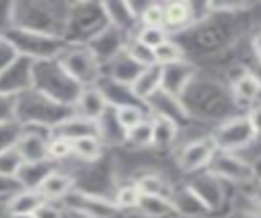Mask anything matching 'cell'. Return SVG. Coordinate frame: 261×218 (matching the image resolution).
Masks as SVG:
<instances>
[{
    "instance_id": "1",
    "label": "cell",
    "mask_w": 261,
    "mask_h": 218,
    "mask_svg": "<svg viewBox=\"0 0 261 218\" xmlns=\"http://www.w3.org/2000/svg\"><path fill=\"white\" fill-rule=\"evenodd\" d=\"M69 2L21 0L10 5V26L63 38Z\"/></svg>"
},
{
    "instance_id": "2",
    "label": "cell",
    "mask_w": 261,
    "mask_h": 218,
    "mask_svg": "<svg viewBox=\"0 0 261 218\" xmlns=\"http://www.w3.org/2000/svg\"><path fill=\"white\" fill-rule=\"evenodd\" d=\"M32 89L58 103L74 107L84 87L79 86L64 71L58 59H44V61H33Z\"/></svg>"
},
{
    "instance_id": "3",
    "label": "cell",
    "mask_w": 261,
    "mask_h": 218,
    "mask_svg": "<svg viewBox=\"0 0 261 218\" xmlns=\"http://www.w3.org/2000/svg\"><path fill=\"white\" fill-rule=\"evenodd\" d=\"M72 115H76L74 107L51 100L35 89H30L17 97L15 122L20 126H43L53 131L58 125Z\"/></svg>"
},
{
    "instance_id": "4",
    "label": "cell",
    "mask_w": 261,
    "mask_h": 218,
    "mask_svg": "<svg viewBox=\"0 0 261 218\" xmlns=\"http://www.w3.org/2000/svg\"><path fill=\"white\" fill-rule=\"evenodd\" d=\"M109 25L110 23L103 4L69 2L63 40L68 44H83V46H86Z\"/></svg>"
},
{
    "instance_id": "5",
    "label": "cell",
    "mask_w": 261,
    "mask_h": 218,
    "mask_svg": "<svg viewBox=\"0 0 261 218\" xmlns=\"http://www.w3.org/2000/svg\"><path fill=\"white\" fill-rule=\"evenodd\" d=\"M4 36L18 52V56L28 58L32 61L56 59L68 46V43L63 38H58V36H49L15 26L7 28Z\"/></svg>"
},
{
    "instance_id": "6",
    "label": "cell",
    "mask_w": 261,
    "mask_h": 218,
    "mask_svg": "<svg viewBox=\"0 0 261 218\" xmlns=\"http://www.w3.org/2000/svg\"><path fill=\"white\" fill-rule=\"evenodd\" d=\"M181 102L188 112L194 107L199 114L212 118L228 115L230 105H237L235 100H230L228 95L223 94L220 86L212 84V82H197L196 79L184 90Z\"/></svg>"
},
{
    "instance_id": "7",
    "label": "cell",
    "mask_w": 261,
    "mask_h": 218,
    "mask_svg": "<svg viewBox=\"0 0 261 218\" xmlns=\"http://www.w3.org/2000/svg\"><path fill=\"white\" fill-rule=\"evenodd\" d=\"M64 71L83 87H92L102 76L100 63L87 46L83 44H68L58 58Z\"/></svg>"
},
{
    "instance_id": "8",
    "label": "cell",
    "mask_w": 261,
    "mask_h": 218,
    "mask_svg": "<svg viewBox=\"0 0 261 218\" xmlns=\"http://www.w3.org/2000/svg\"><path fill=\"white\" fill-rule=\"evenodd\" d=\"M214 140L219 151L237 153L240 149L248 148L256 140V134L251 128V123L245 115H232L225 118L214 131Z\"/></svg>"
},
{
    "instance_id": "9",
    "label": "cell",
    "mask_w": 261,
    "mask_h": 218,
    "mask_svg": "<svg viewBox=\"0 0 261 218\" xmlns=\"http://www.w3.org/2000/svg\"><path fill=\"white\" fill-rule=\"evenodd\" d=\"M59 202L64 208L87 218H115L120 212L114 200H109L97 194L79 190L76 187Z\"/></svg>"
},
{
    "instance_id": "10",
    "label": "cell",
    "mask_w": 261,
    "mask_h": 218,
    "mask_svg": "<svg viewBox=\"0 0 261 218\" xmlns=\"http://www.w3.org/2000/svg\"><path fill=\"white\" fill-rule=\"evenodd\" d=\"M207 171L219 177L220 180H227L232 184H253L255 182V171L253 164L245 161L235 153L217 151L214 154Z\"/></svg>"
},
{
    "instance_id": "11",
    "label": "cell",
    "mask_w": 261,
    "mask_h": 218,
    "mask_svg": "<svg viewBox=\"0 0 261 218\" xmlns=\"http://www.w3.org/2000/svg\"><path fill=\"white\" fill-rule=\"evenodd\" d=\"M217 151L219 148L215 145L212 134H205V137H200L186 143L177 154L179 169L186 172V174H194V172L207 169L214 154Z\"/></svg>"
},
{
    "instance_id": "12",
    "label": "cell",
    "mask_w": 261,
    "mask_h": 218,
    "mask_svg": "<svg viewBox=\"0 0 261 218\" xmlns=\"http://www.w3.org/2000/svg\"><path fill=\"white\" fill-rule=\"evenodd\" d=\"M51 137L53 131L43 126H21V134L15 148L23 162L48 161V141Z\"/></svg>"
},
{
    "instance_id": "13",
    "label": "cell",
    "mask_w": 261,
    "mask_h": 218,
    "mask_svg": "<svg viewBox=\"0 0 261 218\" xmlns=\"http://www.w3.org/2000/svg\"><path fill=\"white\" fill-rule=\"evenodd\" d=\"M32 59L18 56L17 61L0 72V94L18 97L32 89Z\"/></svg>"
},
{
    "instance_id": "14",
    "label": "cell",
    "mask_w": 261,
    "mask_h": 218,
    "mask_svg": "<svg viewBox=\"0 0 261 218\" xmlns=\"http://www.w3.org/2000/svg\"><path fill=\"white\" fill-rule=\"evenodd\" d=\"M132 36H126L123 32H120L114 25H109L106 30L95 36L92 41H89L86 46L91 49V52L95 56L100 66L107 64L110 59H114L118 52L125 49V44Z\"/></svg>"
},
{
    "instance_id": "15",
    "label": "cell",
    "mask_w": 261,
    "mask_h": 218,
    "mask_svg": "<svg viewBox=\"0 0 261 218\" xmlns=\"http://www.w3.org/2000/svg\"><path fill=\"white\" fill-rule=\"evenodd\" d=\"M191 189L196 192V195L205 204V207L212 212H217L223 205H225V187H223L222 180L219 177H215L208 171H205L204 174H199L197 177H194L191 182L188 184Z\"/></svg>"
},
{
    "instance_id": "16",
    "label": "cell",
    "mask_w": 261,
    "mask_h": 218,
    "mask_svg": "<svg viewBox=\"0 0 261 218\" xmlns=\"http://www.w3.org/2000/svg\"><path fill=\"white\" fill-rule=\"evenodd\" d=\"M197 69L191 63L179 61L174 64L163 66V82L161 89L165 92L181 99L184 90L189 87L191 82L196 79Z\"/></svg>"
},
{
    "instance_id": "17",
    "label": "cell",
    "mask_w": 261,
    "mask_h": 218,
    "mask_svg": "<svg viewBox=\"0 0 261 218\" xmlns=\"http://www.w3.org/2000/svg\"><path fill=\"white\" fill-rule=\"evenodd\" d=\"M169 200L177 215H182L188 218H204L211 213V210L205 207L204 202L197 197L196 192H194L188 184L173 187V189H171Z\"/></svg>"
},
{
    "instance_id": "18",
    "label": "cell",
    "mask_w": 261,
    "mask_h": 218,
    "mask_svg": "<svg viewBox=\"0 0 261 218\" xmlns=\"http://www.w3.org/2000/svg\"><path fill=\"white\" fill-rule=\"evenodd\" d=\"M146 107L151 114H158V115H165L181 126L182 123L189 122V112L186 110L184 103L181 99L165 92L163 89H160L153 97H150L146 102Z\"/></svg>"
},
{
    "instance_id": "19",
    "label": "cell",
    "mask_w": 261,
    "mask_h": 218,
    "mask_svg": "<svg viewBox=\"0 0 261 218\" xmlns=\"http://www.w3.org/2000/svg\"><path fill=\"white\" fill-rule=\"evenodd\" d=\"M143 69L145 67H141L138 63L133 61L125 49L118 52L114 59H110L107 64L100 66L102 76H107V77L114 79L117 82H122V84H126V86H130Z\"/></svg>"
},
{
    "instance_id": "20",
    "label": "cell",
    "mask_w": 261,
    "mask_h": 218,
    "mask_svg": "<svg viewBox=\"0 0 261 218\" xmlns=\"http://www.w3.org/2000/svg\"><path fill=\"white\" fill-rule=\"evenodd\" d=\"M165 7V30L168 35L182 33L196 21V10L191 2H168Z\"/></svg>"
},
{
    "instance_id": "21",
    "label": "cell",
    "mask_w": 261,
    "mask_h": 218,
    "mask_svg": "<svg viewBox=\"0 0 261 218\" xmlns=\"http://www.w3.org/2000/svg\"><path fill=\"white\" fill-rule=\"evenodd\" d=\"M109 23L123 32L126 36H132V33L140 30L138 13L135 12L132 4L126 2H103Z\"/></svg>"
},
{
    "instance_id": "22",
    "label": "cell",
    "mask_w": 261,
    "mask_h": 218,
    "mask_svg": "<svg viewBox=\"0 0 261 218\" xmlns=\"http://www.w3.org/2000/svg\"><path fill=\"white\" fill-rule=\"evenodd\" d=\"M95 87L100 90L102 95L106 97L107 103L110 107H123V105H146L140 102L135 95H133L130 86L117 82L107 76H100L99 80L95 82Z\"/></svg>"
},
{
    "instance_id": "23",
    "label": "cell",
    "mask_w": 261,
    "mask_h": 218,
    "mask_svg": "<svg viewBox=\"0 0 261 218\" xmlns=\"http://www.w3.org/2000/svg\"><path fill=\"white\" fill-rule=\"evenodd\" d=\"M107 107H109V103L99 89L95 86L84 87L76 105H74V114L77 117L97 122V120L102 117L103 112L107 110Z\"/></svg>"
},
{
    "instance_id": "24",
    "label": "cell",
    "mask_w": 261,
    "mask_h": 218,
    "mask_svg": "<svg viewBox=\"0 0 261 218\" xmlns=\"http://www.w3.org/2000/svg\"><path fill=\"white\" fill-rule=\"evenodd\" d=\"M74 185H76V180L69 172H64L56 168L51 174H48V177L43 180L36 190L43 195L44 200L59 202L64 195H68L74 189Z\"/></svg>"
},
{
    "instance_id": "25",
    "label": "cell",
    "mask_w": 261,
    "mask_h": 218,
    "mask_svg": "<svg viewBox=\"0 0 261 218\" xmlns=\"http://www.w3.org/2000/svg\"><path fill=\"white\" fill-rule=\"evenodd\" d=\"M161 82H163V66L153 64L145 67L138 74V77L130 84V89L133 95L140 102L145 103L150 97H153L161 89Z\"/></svg>"
},
{
    "instance_id": "26",
    "label": "cell",
    "mask_w": 261,
    "mask_h": 218,
    "mask_svg": "<svg viewBox=\"0 0 261 218\" xmlns=\"http://www.w3.org/2000/svg\"><path fill=\"white\" fill-rule=\"evenodd\" d=\"M97 134H99V140L103 145H125V137L126 131L123 130V126L120 125L117 118V112L115 107H107V110L103 112L102 117L97 120Z\"/></svg>"
},
{
    "instance_id": "27",
    "label": "cell",
    "mask_w": 261,
    "mask_h": 218,
    "mask_svg": "<svg viewBox=\"0 0 261 218\" xmlns=\"http://www.w3.org/2000/svg\"><path fill=\"white\" fill-rule=\"evenodd\" d=\"M44 199L38 190L33 189H21L12 199L7 200L5 212L7 216H27L33 215L38 207L43 204Z\"/></svg>"
},
{
    "instance_id": "28",
    "label": "cell",
    "mask_w": 261,
    "mask_h": 218,
    "mask_svg": "<svg viewBox=\"0 0 261 218\" xmlns=\"http://www.w3.org/2000/svg\"><path fill=\"white\" fill-rule=\"evenodd\" d=\"M53 137L64 138L68 141H74L84 137H99L97 134V123L92 120L72 115L71 118L64 120L61 125H58L53 130Z\"/></svg>"
},
{
    "instance_id": "29",
    "label": "cell",
    "mask_w": 261,
    "mask_h": 218,
    "mask_svg": "<svg viewBox=\"0 0 261 218\" xmlns=\"http://www.w3.org/2000/svg\"><path fill=\"white\" fill-rule=\"evenodd\" d=\"M56 168L58 164L49 159L41 162H23L20 171L17 172V179L23 189L36 190L43 180L48 177V174H51Z\"/></svg>"
},
{
    "instance_id": "30",
    "label": "cell",
    "mask_w": 261,
    "mask_h": 218,
    "mask_svg": "<svg viewBox=\"0 0 261 218\" xmlns=\"http://www.w3.org/2000/svg\"><path fill=\"white\" fill-rule=\"evenodd\" d=\"M259 95H261V80L250 69L232 82V97L237 105L253 103Z\"/></svg>"
},
{
    "instance_id": "31",
    "label": "cell",
    "mask_w": 261,
    "mask_h": 218,
    "mask_svg": "<svg viewBox=\"0 0 261 218\" xmlns=\"http://www.w3.org/2000/svg\"><path fill=\"white\" fill-rule=\"evenodd\" d=\"M151 128H153V146L154 148H169L177 138L179 125L165 115L151 114L150 115Z\"/></svg>"
},
{
    "instance_id": "32",
    "label": "cell",
    "mask_w": 261,
    "mask_h": 218,
    "mask_svg": "<svg viewBox=\"0 0 261 218\" xmlns=\"http://www.w3.org/2000/svg\"><path fill=\"white\" fill-rule=\"evenodd\" d=\"M137 208L150 218H168L176 213L171 200L161 195H141Z\"/></svg>"
},
{
    "instance_id": "33",
    "label": "cell",
    "mask_w": 261,
    "mask_h": 218,
    "mask_svg": "<svg viewBox=\"0 0 261 218\" xmlns=\"http://www.w3.org/2000/svg\"><path fill=\"white\" fill-rule=\"evenodd\" d=\"M71 143H72V157H77V159L86 162L97 161L103 149V143L99 140V137H84L74 140Z\"/></svg>"
},
{
    "instance_id": "34",
    "label": "cell",
    "mask_w": 261,
    "mask_h": 218,
    "mask_svg": "<svg viewBox=\"0 0 261 218\" xmlns=\"http://www.w3.org/2000/svg\"><path fill=\"white\" fill-rule=\"evenodd\" d=\"M125 145H128L135 149L153 146V128H151L150 117H148L146 120H143L140 125L133 126L132 130L126 131Z\"/></svg>"
},
{
    "instance_id": "35",
    "label": "cell",
    "mask_w": 261,
    "mask_h": 218,
    "mask_svg": "<svg viewBox=\"0 0 261 218\" xmlns=\"http://www.w3.org/2000/svg\"><path fill=\"white\" fill-rule=\"evenodd\" d=\"M115 112H117L118 122H120L125 131L132 130L133 126L140 125L143 120L150 117V115H146V112L150 114L146 105H123V107L115 108Z\"/></svg>"
},
{
    "instance_id": "36",
    "label": "cell",
    "mask_w": 261,
    "mask_h": 218,
    "mask_svg": "<svg viewBox=\"0 0 261 218\" xmlns=\"http://www.w3.org/2000/svg\"><path fill=\"white\" fill-rule=\"evenodd\" d=\"M137 189L141 195H161V197H168L171 195V187L165 179L156 174H145L141 176L137 182Z\"/></svg>"
},
{
    "instance_id": "37",
    "label": "cell",
    "mask_w": 261,
    "mask_h": 218,
    "mask_svg": "<svg viewBox=\"0 0 261 218\" xmlns=\"http://www.w3.org/2000/svg\"><path fill=\"white\" fill-rule=\"evenodd\" d=\"M154 59L156 64L160 66H168V64H174L179 61H184V49L181 48V44L168 40L154 49Z\"/></svg>"
},
{
    "instance_id": "38",
    "label": "cell",
    "mask_w": 261,
    "mask_h": 218,
    "mask_svg": "<svg viewBox=\"0 0 261 218\" xmlns=\"http://www.w3.org/2000/svg\"><path fill=\"white\" fill-rule=\"evenodd\" d=\"M125 51L128 52L130 58L133 59L135 63H138L141 67H148V66H153L156 64V59H154V51L151 48L145 46L143 43H140L135 36L126 41L125 44Z\"/></svg>"
},
{
    "instance_id": "39",
    "label": "cell",
    "mask_w": 261,
    "mask_h": 218,
    "mask_svg": "<svg viewBox=\"0 0 261 218\" xmlns=\"http://www.w3.org/2000/svg\"><path fill=\"white\" fill-rule=\"evenodd\" d=\"M140 26L165 28V7L163 4H146L138 13Z\"/></svg>"
},
{
    "instance_id": "40",
    "label": "cell",
    "mask_w": 261,
    "mask_h": 218,
    "mask_svg": "<svg viewBox=\"0 0 261 218\" xmlns=\"http://www.w3.org/2000/svg\"><path fill=\"white\" fill-rule=\"evenodd\" d=\"M135 38L143 43L145 46L151 48L153 51L161 46L163 43L169 40V35L165 28H154V26H140V30L135 33Z\"/></svg>"
},
{
    "instance_id": "41",
    "label": "cell",
    "mask_w": 261,
    "mask_h": 218,
    "mask_svg": "<svg viewBox=\"0 0 261 218\" xmlns=\"http://www.w3.org/2000/svg\"><path fill=\"white\" fill-rule=\"evenodd\" d=\"M23 159L18 154L17 148H9L0 153V176L17 177V172L20 171Z\"/></svg>"
},
{
    "instance_id": "42",
    "label": "cell",
    "mask_w": 261,
    "mask_h": 218,
    "mask_svg": "<svg viewBox=\"0 0 261 218\" xmlns=\"http://www.w3.org/2000/svg\"><path fill=\"white\" fill-rule=\"evenodd\" d=\"M140 197H141V194L137 189L135 182H133V184L122 185L120 189L115 192L114 202L120 210H130V208H137L138 207Z\"/></svg>"
},
{
    "instance_id": "43",
    "label": "cell",
    "mask_w": 261,
    "mask_h": 218,
    "mask_svg": "<svg viewBox=\"0 0 261 218\" xmlns=\"http://www.w3.org/2000/svg\"><path fill=\"white\" fill-rule=\"evenodd\" d=\"M68 157H72V143L59 137H51L48 141V159L58 164Z\"/></svg>"
},
{
    "instance_id": "44",
    "label": "cell",
    "mask_w": 261,
    "mask_h": 218,
    "mask_svg": "<svg viewBox=\"0 0 261 218\" xmlns=\"http://www.w3.org/2000/svg\"><path fill=\"white\" fill-rule=\"evenodd\" d=\"M21 134V126L17 122L0 123V153L13 148Z\"/></svg>"
},
{
    "instance_id": "45",
    "label": "cell",
    "mask_w": 261,
    "mask_h": 218,
    "mask_svg": "<svg viewBox=\"0 0 261 218\" xmlns=\"http://www.w3.org/2000/svg\"><path fill=\"white\" fill-rule=\"evenodd\" d=\"M15 108H17V97L0 94V123L15 122Z\"/></svg>"
},
{
    "instance_id": "46",
    "label": "cell",
    "mask_w": 261,
    "mask_h": 218,
    "mask_svg": "<svg viewBox=\"0 0 261 218\" xmlns=\"http://www.w3.org/2000/svg\"><path fill=\"white\" fill-rule=\"evenodd\" d=\"M23 187L18 182L17 177H9V176H0V202H5L12 199L15 194L20 192Z\"/></svg>"
},
{
    "instance_id": "47",
    "label": "cell",
    "mask_w": 261,
    "mask_h": 218,
    "mask_svg": "<svg viewBox=\"0 0 261 218\" xmlns=\"http://www.w3.org/2000/svg\"><path fill=\"white\" fill-rule=\"evenodd\" d=\"M18 52L15 51V48L7 41L4 35H0V72L7 69L12 63L17 61Z\"/></svg>"
},
{
    "instance_id": "48",
    "label": "cell",
    "mask_w": 261,
    "mask_h": 218,
    "mask_svg": "<svg viewBox=\"0 0 261 218\" xmlns=\"http://www.w3.org/2000/svg\"><path fill=\"white\" fill-rule=\"evenodd\" d=\"M35 218H64L61 207H58L55 202L44 200L38 207V210L33 213Z\"/></svg>"
},
{
    "instance_id": "49",
    "label": "cell",
    "mask_w": 261,
    "mask_h": 218,
    "mask_svg": "<svg viewBox=\"0 0 261 218\" xmlns=\"http://www.w3.org/2000/svg\"><path fill=\"white\" fill-rule=\"evenodd\" d=\"M247 117L251 123V128L255 131L256 138L261 137V105H253V107L248 108Z\"/></svg>"
},
{
    "instance_id": "50",
    "label": "cell",
    "mask_w": 261,
    "mask_h": 218,
    "mask_svg": "<svg viewBox=\"0 0 261 218\" xmlns=\"http://www.w3.org/2000/svg\"><path fill=\"white\" fill-rule=\"evenodd\" d=\"M10 5L12 2H0V35L10 26Z\"/></svg>"
},
{
    "instance_id": "51",
    "label": "cell",
    "mask_w": 261,
    "mask_h": 218,
    "mask_svg": "<svg viewBox=\"0 0 261 218\" xmlns=\"http://www.w3.org/2000/svg\"><path fill=\"white\" fill-rule=\"evenodd\" d=\"M251 48H253V52H255V56L258 58V61L261 63V32L253 38Z\"/></svg>"
},
{
    "instance_id": "52",
    "label": "cell",
    "mask_w": 261,
    "mask_h": 218,
    "mask_svg": "<svg viewBox=\"0 0 261 218\" xmlns=\"http://www.w3.org/2000/svg\"><path fill=\"white\" fill-rule=\"evenodd\" d=\"M255 185H253V192H251V197L256 200V204L259 205V208H261V182H253Z\"/></svg>"
},
{
    "instance_id": "53",
    "label": "cell",
    "mask_w": 261,
    "mask_h": 218,
    "mask_svg": "<svg viewBox=\"0 0 261 218\" xmlns=\"http://www.w3.org/2000/svg\"><path fill=\"white\" fill-rule=\"evenodd\" d=\"M253 164V171H255V180L256 182H261V156Z\"/></svg>"
},
{
    "instance_id": "54",
    "label": "cell",
    "mask_w": 261,
    "mask_h": 218,
    "mask_svg": "<svg viewBox=\"0 0 261 218\" xmlns=\"http://www.w3.org/2000/svg\"><path fill=\"white\" fill-rule=\"evenodd\" d=\"M253 72H255L256 76H258V79L261 80V63H259V67H258V69H256V71H253Z\"/></svg>"
},
{
    "instance_id": "55",
    "label": "cell",
    "mask_w": 261,
    "mask_h": 218,
    "mask_svg": "<svg viewBox=\"0 0 261 218\" xmlns=\"http://www.w3.org/2000/svg\"><path fill=\"white\" fill-rule=\"evenodd\" d=\"M9 218H35L33 215H27V216H9Z\"/></svg>"
}]
</instances>
